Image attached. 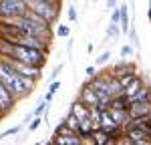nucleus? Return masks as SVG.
Masks as SVG:
<instances>
[{
    "label": "nucleus",
    "mask_w": 151,
    "mask_h": 145,
    "mask_svg": "<svg viewBox=\"0 0 151 145\" xmlns=\"http://www.w3.org/2000/svg\"><path fill=\"white\" fill-rule=\"evenodd\" d=\"M0 83L4 85L16 99H24L26 95H30L28 89L24 87V77H20L12 67L4 65V62H0Z\"/></svg>",
    "instance_id": "1"
},
{
    "label": "nucleus",
    "mask_w": 151,
    "mask_h": 145,
    "mask_svg": "<svg viewBox=\"0 0 151 145\" xmlns=\"http://www.w3.org/2000/svg\"><path fill=\"white\" fill-rule=\"evenodd\" d=\"M47 52L38 50V48H28V47H22V45H16L12 42V52H10V59L14 60H20L24 65H32V67H45L47 62Z\"/></svg>",
    "instance_id": "2"
},
{
    "label": "nucleus",
    "mask_w": 151,
    "mask_h": 145,
    "mask_svg": "<svg viewBox=\"0 0 151 145\" xmlns=\"http://www.w3.org/2000/svg\"><path fill=\"white\" fill-rule=\"evenodd\" d=\"M28 10H32L35 14H38L47 24H52L58 16V0H28L24 2Z\"/></svg>",
    "instance_id": "3"
},
{
    "label": "nucleus",
    "mask_w": 151,
    "mask_h": 145,
    "mask_svg": "<svg viewBox=\"0 0 151 145\" xmlns=\"http://www.w3.org/2000/svg\"><path fill=\"white\" fill-rule=\"evenodd\" d=\"M26 4L22 0H0V18L6 16H22Z\"/></svg>",
    "instance_id": "4"
},
{
    "label": "nucleus",
    "mask_w": 151,
    "mask_h": 145,
    "mask_svg": "<svg viewBox=\"0 0 151 145\" xmlns=\"http://www.w3.org/2000/svg\"><path fill=\"white\" fill-rule=\"evenodd\" d=\"M16 97L12 95L10 91L4 87V85L0 83V119L4 117V115H8L12 109H14V105H16Z\"/></svg>",
    "instance_id": "5"
},
{
    "label": "nucleus",
    "mask_w": 151,
    "mask_h": 145,
    "mask_svg": "<svg viewBox=\"0 0 151 145\" xmlns=\"http://www.w3.org/2000/svg\"><path fill=\"white\" fill-rule=\"evenodd\" d=\"M14 42L16 45H22V47H28V48H38V50H42V52H47L48 55V42H45V40H40V38H36V36H28V34H20L14 38Z\"/></svg>",
    "instance_id": "6"
},
{
    "label": "nucleus",
    "mask_w": 151,
    "mask_h": 145,
    "mask_svg": "<svg viewBox=\"0 0 151 145\" xmlns=\"http://www.w3.org/2000/svg\"><path fill=\"white\" fill-rule=\"evenodd\" d=\"M129 117H145L151 115V101H133L127 105Z\"/></svg>",
    "instance_id": "7"
},
{
    "label": "nucleus",
    "mask_w": 151,
    "mask_h": 145,
    "mask_svg": "<svg viewBox=\"0 0 151 145\" xmlns=\"http://www.w3.org/2000/svg\"><path fill=\"white\" fill-rule=\"evenodd\" d=\"M109 72H111L113 77H121V75H127V72H137V67H135V62H131V60L121 59L111 67Z\"/></svg>",
    "instance_id": "8"
},
{
    "label": "nucleus",
    "mask_w": 151,
    "mask_h": 145,
    "mask_svg": "<svg viewBox=\"0 0 151 145\" xmlns=\"http://www.w3.org/2000/svg\"><path fill=\"white\" fill-rule=\"evenodd\" d=\"M79 101H81L83 105H87V107H95V105H97V95H95V91L87 83L81 85V91H79Z\"/></svg>",
    "instance_id": "9"
},
{
    "label": "nucleus",
    "mask_w": 151,
    "mask_h": 145,
    "mask_svg": "<svg viewBox=\"0 0 151 145\" xmlns=\"http://www.w3.org/2000/svg\"><path fill=\"white\" fill-rule=\"evenodd\" d=\"M69 113L75 117V119L79 121V123H83V121H89V107L87 105H83L81 101H75L73 105H70Z\"/></svg>",
    "instance_id": "10"
},
{
    "label": "nucleus",
    "mask_w": 151,
    "mask_h": 145,
    "mask_svg": "<svg viewBox=\"0 0 151 145\" xmlns=\"http://www.w3.org/2000/svg\"><path fill=\"white\" fill-rule=\"evenodd\" d=\"M109 115H111L113 123H115L121 131H123V127L127 125V121L131 119V117H129V113H127V109H109Z\"/></svg>",
    "instance_id": "11"
},
{
    "label": "nucleus",
    "mask_w": 151,
    "mask_h": 145,
    "mask_svg": "<svg viewBox=\"0 0 151 145\" xmlns=\"http://www.w3.org/2000/svg\"><path fill=\"white\" fill-rule=\"evenodd\" d=\"M129 28H131V20H129V6H127V4H121V6H119V30L127 34Z\"/></svg>",
    "instance_id": "12"
},
{
    "label": "nucleus",
    "mask_w": 151,
    "mask_h": 145,
    "mask_svg": "<svg viewBox=\"0 0 151 145\" xmlns=\"http://www.w3.org/2000/svg\"><path fill=\"white\" fill-rule=\"evenodd\" d=\"M145 85H147V83H145V77H143L141 72H137V77H135V79H133V81H131V83L123 89V95H125V97H131L133 93H137L141 87H145Z\"/></svg>",
    "instance_id": "13"
},
{
    "label": "nucleus",
    "mask_w": 151,
    "mask_h": 145,
    "mask_svg": "<svg viewBox=\"0 0 151 145\" xmlns=\"http://www.w3.org/2000/svg\"><path fill=\"white\" fill-rule=\"evenodd\" d=\"M129 103H133V101H151V93H149V87L145 85V87H141L137 93H133L131 97H127Z\"/></svg>",
    "instance_id": "14"
},
{
    "label": "nucleus",
    "mask_w": 151,
    "mask_h": 145,
    "mask_svg": "<svg viewBox=\"0 0 151 145\" xmlns=\"http://www.w3.org/2000/svg\"><path fill=\"white\" fill-rule=\"evenodd\" d=\"M81 139H83L81 135H69V137H58V135H55L52 143H57V145H79Z\"/></svg>",
    "instance_id": "15"
},
{
    "label": "nucleus",
    "mask_w": 151,
    "mask_h": 145,
    "mask_svg": "<svg viewBox=\"0 0 151 145\" xmlns=\"http://www.w3.org/2000/svg\"><path fill=\"white\" fill-rule=\"evenodd\" d=\"M58 89H60V81H58V79L50 81V85H48V91H47V95L42 97V101H45V103H50V101L55 99V95L58 93Z\"/></svg>",
    "instance_id": "16"
},
{
    "label": "nucleus",
    "mask_w": 151,
    "mask_h": 145,
    "mask_svg": "<svg viewBox=\"0 0 151 145\" xmlns=\"http://www.w3.org/2000/svg\"><path fill=\"white\" fill-rule=\"evenodd\" d=\"M63 123H65V125L69 127L70 131H75V133H77V135H79V121L75 119V117H73L70 113H67V115L63 117Z\"/></svg>",
    "instance_id": "17"
},
{
    "label": "nucleus",
    "mask_w": 151,
    "mask_h": 145,
    "mask_svg": "<svg viewBox=\"0 0 151 145\" xmlns=\"http://www.w3.org/2000/svg\"><path fill=\"white\" fill-rule=\"evenodd\" d=\"M119 34H121L119 24L109 22V26H107V40H115V38H119Z\"/></svg>",
    "instance_id": "18"
},
{
    "label": "nucleus",
    "mask_w": 151,
    "mask_h": 145,
    "mask_svg": "<svg viewBox=\"0 0 151 145\" xmlns=\"http://www.w3.org/2000/svg\"><path fill=\"white\" fill-rule=\"evenodd\" d=\"M129 40H131V47L135 48V50H139V34H137V28H135V26H131V28H129Z\"/></svg>",
    "instance_id": "19"
},
{
    "label": "nucleus",
    "mask_w": 151,
    "mask_h": 145,
    "mask_svg": "<svg viewBox=\"0 0 151 145\" xmlns=\"http://www.w3.org/2000/svg\"><path fill=\"white\" fill-rule=\"evenodd\" d=\"M111 60V50H103L99 57H95V67H103Z\"/></svg>",
    "instance_id": "20"
},
{
    "label": "nucleus",
    "mask_w": 151,
    "mask_h": 145,
    "mask_svg": "<svg viewBox=\"0 0 151 145\" xmlns=\"http://www.w3.org/2000/svg\"><path fill=\"white\" fill-rule=\"evenodd\" d=\"M55 135H58V137H69V135H77V133L70 131L69 127L60 121V125H57V129H55Z\"/></svg>",
    "instance_id": "21"
},
{
    "label": "nucleus",
    "mask_w": 151,
    "mask_h": 145,
    "mask_svg": "<svg viewBox=\"0 0 151 145\" xmlns=\"http://www.w3.org/2000/svg\"><path fill=\"white\" fill-rule=\"evenodd\" d=\"M42 115H36V117H32V119L28 121V131L32 133V131H36V129H40V125H42Z\"/></svg>",
    "instance_id": "22"
},
{
    "label": "nucleus",
    "mask_w": 151,
    "mask_h": 145,
    "mask_svg": "<svg viewBox=\"0 0 151 145\" xmlns=\"http://www.w3.org/2000/svg\"><path fill=\"white\" fill-rule=\"evenodd\" d=\"M135 77H137V72H127V75H121V77H117V81H119V83H121V87L125 89V87H127V85L131 83Z\"/></svg>",
    "instance_id": "23"
},
{
    "label": "nucleus",
    "mask_w": 151,
    "mask_h": 145,
    "mask_svg": "<svg viewBox=\"0 0 151 145\" xmlns=\"http://www.w3.org/2000/svg\"><path fill=\"white\" fill-rule=\"evenodd\" d=\"M57 36H60V38H69V36H70V26H69V24H58Z\"/></svg>",
    "instance_id": "24"
},
{
    "label": "nucleus",
    "mask_w": 151,
    "mask_h": 145,
    "mask_svg": "<svg viewBox=\"0 0 151 145\" xmlns=\"http://www.w3.org/2000/svg\"><path fill=\"white\" fill-rule=\"evenodd\" d=\"M67 16H69V20L70 22H77V18H79V12H77V6L70 2L69 4V8H67Z\"/></svg>",
    "instance_id": "25"
},
{
    "label": "nucleus",
    "mask_w": 151,
    "mask_h": 145,
    "mask_svg": "<svg viewBox=\"0 0 151 145\" xmlns=\"http://www.w3.org/2000/svg\"><path fill=\"white\" fill-rule=\"evenodd\" d=\"M16 133H20V125H14V127H10V129L2 131V133H0V141L6 139V137H10V135H16Z\"/></svg>",
    "instance_id": "26"
},
{
    "label": "nucleus",
    "mask_w": 151,
    "mask_h": 145,
    "mask_svg": "<svg viewBox=\"0 0 151 145\" xmlns=\"http://www.w3.org/2000/svg\"><path fill=\"white\" fill-rule=\"evenodd\" d=\"M48 107H50V103H45V101H40V103H38V105L32 109V115H35V117H36V115H42V113H45Z\"/></svg>",
    "instance_id": "27"
},
{
    "label": "nucleus",
    "mask_w": 151,
    "mask_h": 145,
    "mask_svg": "<svg viewBox=\"0 0 151 145\" xmlns=\"http://www.w3.org/2000/svg\"><path fill=\"white\" fill-rule=\"evenodd\" d=\"M60 71H63V62H58L57 67L52 69V72H50V77H48V81H55V79H58V75H60Z\"/></svg>",
    "instance_id": "28"
},
{
    "label": "nucleus",
    "mask_w": 151,
    "mask_h": 145,
    "mask_svg": "<svg viewBox=\"0 0 151 145\" xmlns=\"http://www.w3.org/2000/svg\"><path fill=\"white\" fill-rule=\"evenodd\" d=\"M133 52H135V48L131 47V45H123L121 47V57H131Z\"/></svg>",
    "instance_id": "29"
},
{
    "label": "nucleus",
    "mask_w": 151,
    "mask_h": 145,
    "mask_svg": "<svg viewBox=\"0 0 151 145\" xmlns=\"http://www.w3.org/2000/svg\"><path fill=\"white\" fill-rule=\"evenodd\" d=\"M95 75H97V67H95V65L85 67V77H87V79H91V77H95Z\"/></svg>",
    "instance_id": "30"
},
{
    "label": "nucleus",
    "mask_w": 151,
    "mask_h": 145,
    "mask_svg": "<svg viewBox=\"0 0 151 145\" xmlns=\"http://www.w3.org/2000/svg\"><path fill=\"white\" fill-rule=\"evenodd\" d=\"M131 145H151V139H141V141H133Z\"/></svg>",
    "instance_id": "31"
},
{
    "label": "nucleus",
    "mask_w": 151,
    "mask_h": 145,
    "mask_svg": "<svg viewBox=\"0 0 151 145\" xmlns=\"http://www.w3.org/2000/svg\"><path fill=\"white\" fill-rule=\"evenodd\" d=\"M117 2H119V0H107L105 4H107V8L111 10V8H115V6H117Z\"/></svg>",
    "instance_id": "32"
},
{
    "label": "nucleus",
    "mask_w": 151,
    "mask_h": 145,
    "mask_svg": "<svg viewBox=\"0 0 151 145\" xmlns=\"http://www.w3.org/2000/svg\"><path fill=\"white\" fill-rule=\"evenodd\" d=\"M32 145H42V141H36V143H32Z\"/></svg>",
    "instance_id": "33"
},
{
    "label": "nucleus",
    "mask_w": 151,
    "mask_h": 145,
    "mask_svg": "<svg viewBox=\"0 0 151 145\" xmlns=\"http://www.w3.org/2000/svg\"><path fill=\"white\" fill-rule=\"evenodd\" d=\"M47 145H57V143H52V141H48V143Z\"/></svg>",
    "instance_id": "34"
},
{
    "label": "nucleus",
    "mask_w": 151,
    "mask_h": 145,
    "mask_svg": "<svg viewBox=\"0 0 151 145\" xmlns=\"http://www.w3.org/2000/svg\"><path fill=\"white\" fill-rule=\"evenodd\" d=\"M70 2H75V0H70Z\"/></svg>",
    "instance_id": "35"
}]
</instances>
